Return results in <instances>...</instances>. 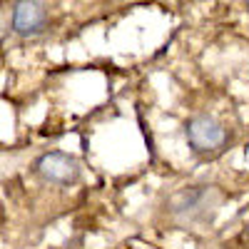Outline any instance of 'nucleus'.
Returning a JSON list of instances; mask_svg holds the SVG:
<instances>
[{
	"instance_id": "nucleus-1",
	"label": "nucleus",
	"mask_w": 249,
	"mask_h": 249,
	"mask_svg": "<svg viewBox=\"0 0 249 249\" xmlns=\"http://www.w3.org/2000/svg\"><path fill=\"white\" fill-rule=\"evenodd\" d=\"M219 202H222V195L217 187L192 184L170 197L167 210H170V217L179 224H202L214 217Z\"/></svg>"
},
{
	"instance_id": "nucleus-2",
	"label": "nucleus",
	"mask_w": 249,
	"mask_h": 249,
	"mask_svg": "<svg viewBox=\"0 0 249 249\" xmlns=\"http://www.w3.org/2000/svg\"><path fill=\"white\" fill-rule=\"evenodd\" d=\"M227 140L224 127L210 115H195L187 122V142L195 152H214Z\"/></svg>"
},
{
	"instance_id": "nucleus-3",
	"label": "nucleus",
	"mask_w": 249,
	"mask_h": 249,
	"mask_svg": "<svg viewBox=\"0 0 249 249\" xmlns=\"http://www.w3.org/2000/svg\"><path fill=\"white\" fill-rule=\"evenodd\" d=\"M35 170L40 172V177H45L53 184H72L80 177V164L75 157L65 155V152H48L37 160Z\"/></svg>"
},
{
	"instance_id": "nucleus-4",
	"label": "nucleus",
	"mask_w": 249,
	"mask_h": 249,
	"mask_svg": "<svg viewBox=\"0 0 249 249\" xmlns=\"http://www.w3.org/2000/svg\"><path fill=\"white\" fill-rule=\"evenodd\" d=\"M48 25V13L40 3H30V0H23V3L13 5V28L18 35L23 37H33L40 35Z\"/></svg>"
},
{
	"instance_id": "nucleus-5",
	"label": "nucleus",
	"mask_w": 249,
	"mask_h": 249,
	"mask_svg": "<svg viewBox=\"0 0 249 249\" xmlns=\"http://www.w3.org/2000/svg\"><path fill=\"white\" fill-rule=\"evenodd\" d=\"M247 8H249V5H247Z\"/></svg>"
}]
</instances>
